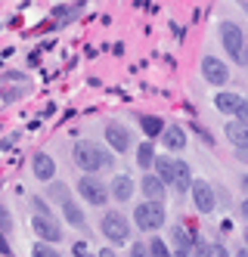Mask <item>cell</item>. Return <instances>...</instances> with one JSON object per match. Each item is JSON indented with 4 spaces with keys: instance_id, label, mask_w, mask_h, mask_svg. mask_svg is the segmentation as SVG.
<instances>
[{
    "instance_id": "e0dca14e",
    "label": "cell",
    "mask_w": 248,
    "mask_h": 257,
    "mask_svg": "<svg viewBox=\"0 0 248 257\" xmlns=\"http://www.w3.org/2000/svg\"><path fill=\"white\" fill-rule=\"evenodd\" d=\"M140 127H143V134H146L149 140H155V137L164 134V124H161V118H155V115H140Z\"/></svg>"
},
{
    "instance_id": "4fadbf2b",
    "label": "cell",
    "mask_w": 248,
    "mask_h": 257,
    "mask_svg": "<svg viewBox=\"0 0 248 257\" xmlns=\"http://www.w3.org/2000/svg\"><path fill=\"white\" fill-rule=\"evenodd\" d=\"M239 105H242V96L239 93H230V90H220V93L214 96V108H217V112H223V115H236Z\"/></svg>"
},
{
    "instance_id": "4316f807",
    "label": "cell",
    "mask_w": 248,
    "mask_h": 257,
    "mask_svg": "<svg viewBox=\"0 0 248 257\" xmlns=\"http://www.w3.org/2000/svg\"><path fill=\"white\" fill-rule=\"evenodd\" d=\"M130 257H152V254H149V245H140V242H137V245L130 248Z\"/></svg>"
},
{
    "instance_id": "7c38bea8",
    "label": "cell",
    "mask_w": 248,
    "mask_h": 257,
    "mask_svg": "<svg viewBox=\"0 0 248 257\" xmlns=\"http://www.w3.org/2000/svg\"><path fill=\"white\" fill-rule=\"evenodd\" d=\"M140 189H143V195H146L149 201H164V183H161L158 174L143 177V180H140Z\"/></svg>"
},
{
    "instance_id": "d4e9b609",
    "label": "cell",
    "mask_w": 248,
    "mask_h": 257,
    "mask_svg": "<svg viewBox=\"0 0 248 257\" xmlns=\"http://www.w3.org/2000/svg\"><path fill=\"white\" fill-rule=\"evenodd\" d=\"M71 254H74V257H100V254H90V248H87V242H74V248H71Z\"/></svg>"
},
{
    "instance_id": "f546056e",
    "label": "cell",
    "mask_w": 248,
    "mask_h": 257,
    "mask_svg": "<svg viewBox=\"0 0 248 257\" xmlns=\"http://www.w3.org/2000/svg\"><path fill=\"white\" fill-rule=\"evenodd\" d=\"M16 140H19V137H16V134H13V137H7V140H4V143H0V146H4V149H13V146H16Z\"/></svg>"
},
{
    "instance_id": "74e56055",
    "label": "cell",
    "mask_w": 248,
    "mask_h": 257,
    "mask_svg": "<svg viewBox=\"0 0 248 257\" xmlns=\"http://www.w3.org/2000/svg\"><path fill=\"white\" fill-rule=\"evenodd\" d=\"M245 248H248V229H245Z\"/></svg>"
},
{
    "instance_id": "9c48e42d",
    "label": "cell",
    "mask_w": 248,
    "mask_h": 257,
    "mask_svg": "<svg viewBox=\"0 0 248 257\" xmlns=\"http://www.w3.org/2000/svg\"><path fill=\"white\" fill-rule=\"evenodd\" d=\"M193 201H196V208L202 211V214H211L214 211V189H211V183L208 180H196L193 183Z\"/></svg>"
},
{
    "instance_id": "484cf974",
    "label": "cell",
    "mask_w": 248,
    "mask_h": 257,
    "mask_svg": "<svg viewBox=\"0 0 248 257\" xmlns=\"http://www.w3.org/2000/svg\"><path fill=\"white\" fill-rule=\"evenodd\" d=\"M0 229H4V232L13 229V217L7 214V208H0Z\"/></svg>"
},
{
    "instance_id": "9a60e30c",
    "label": "cell",
    "mask_w": 248,
    "mask_h": 257,
    "mask_svg": "<svg viewBox=\"0 0 248 257\" xmlns=\"http://www.w3.org/2000/svg\"><path fill=\"white\" fill-rule=\"evenodd\" d=\"M109 192H112V198H115V201H127V198L133 195V180H130L127 174H118L115 180H112Z\"/></svg>"
},
{
    "instance_id": "e575fe53",
    "label": "cell",
    "mask_w": 248,
    "mask_h": 257,
    "mask_svg": "<svg viewBox=\"0 0 248 257\" xmlns=\"http://www.w3.org/2000/svg\"><path fill=\"white\" fill-rule=\"evenodd\" d=\"M242 217H245V220H248V198H245V201H242Z\"/></svg>"
},
{
    "instance_id": "836d02e7",
    "label": "cell",
    "mask_w": 248,
    "mask_h": 257,
    "mask_svg": "<svg viewBox=\"0 0 248 257\" xmlns=\"http://www.w3.org/2000/svg\"><path fill=\"white\" fill-rule=\"evenodd\" d=\"M242 62H248V38H245V50H242Z\"/></svg>"
},
{
    "instance_id": "7402d4cb",
    "label": "cell",
    "mask_w": 248,
    "mask_h": 257,
    "mask_svg": "<svg viewBox=\"0 0 248 257\" xmlns=\"http://www.w3.org/2000/svg\"><path fill=\"white\" fill-rule=\"evenodd\" d=\"M149 254L152 257H171V251H168V245L161 242V238H152L149 242Z\"/></svg>"
},
{
    "instance_id": "30bf717a",
    "label": "cell",
    "mask_w": 248,
    "mask_h": 257,
    "mask_svg": "<svg viewBox=\"0 0 248 257\" xmlns=\"http://www.w3.org/2000/svg\"><path fill=\"white\" fill-rule=\"evenodd\" d=\"M31 171H34L37 183H50V180L56 177V161H53L47 152H37L34 161H31Z\"/></svg>"
},
{
    "instance_id": "8fae6325",
    "label": "cell",
    "mask_w": 248,
    "mask_h": 257,
    "mask_svg": "<svg viewBox=\"0 0 248 257\" xmlns=\"http://www.w3.org/2000/svg\"><path fill=\"white\" fill-rule=\"evenodd\" d=\"M161 143H164V149L180 152V149H186V131H183V127H177V124H168L164 134H161Z\"/></svg>"
},
{
    "instance_id": "3957f363",
    "label": "cell",
    "mask_w": 248,
    "mask_h": 257,
    "mask_svg": "<svg viewBox=\"0 0 248 257\" xmlns=\"http://www.w3.org/2000/svg\"><path fill=\"white\" fill-rule=\"evenodd\" d=\"M78 192H81V198L87 201V205H93V208H103L106 201H109V186L103 180H97L93 174H84L81 180H78Z\"/></svg>"
},
{
    "instance_id": "83f0119b",
    "label": "cell",
    "mask_w": 248,
    "mask_h": 257,
    "mask_svg": "<svg viewBox=\"0 0 248 257\" xmlns=\"http://www.w3.org/2000/svg\"><path fill=\"white\" fill-rule=\"evenodd\" d=\"M236 118L248 124V99H242V105H239V112H236Z\"/></svg>"
},
{
    "instance_id": "52a82bcc",
    "label": "cell",
    "mask_w": 248,
    "mask_h": 257,
    "mask_svg": "<svg viewBox=\"0 0 248 257\" xmlns=\"http://www.w3.org/2000/svg\"><path fill=\"white\" fill-rule=\"evenodd\" d=\"M202 78H205L208 84L220 87V84L230 81V68H226L220 59H214V56H205V59H202Z\"/></svg>"
},
{
    "instance_id": "8992f818",
    "label": "cell",
    "mask_w": 248,
    "mask_h": 257,
    "mask_svg": "<svg viewBox=\"0 0 248 257\" xmlns=\"http://www.w3.org/2000/svg\"><path fill=\"white\" fill-rule=\"evenodd\" d=\"M220 41H223V50L230 53V59H239V62H242L245 31H242L236 22H220Z\"/></svg>"
},
{
    "instance_id": "603a6c76",
    "label": "cell",
    "mask_w": 248,
    "mask_h": 257,
    "mask_svg": "<svg viewBox=\"0 0 248 257\" xmlns=\"http://www.w3.org/2000/svg\"><path fill=\"white\" fill-rule=\"evenodd\" d=\"M31 257H59V254H56L47 242H37V245L31 248Z\"/></svg>"
},
{
    "instance_id": "d6a6232c",
    "label": "cell",
    "mask_w": 248,
    "mask_h": 257,
    "mask_svg": "<svg viewBox=\"0 0 248 257\" xmlns=\"http://www.w3.org/2000/svg\"><path fill=\"white\" fill-rule=\"evenodd\" d=\"M100 257H118V254L112 251V248H106V251H100Z\"/></svg>"
},
{
    "instance_id": "d6986e66",
    "label": "cell",
    "mask_w": 248,
    "mask_h": 257,
    "mask_svg": "<svg viewBox=\"0 0 248 257\" xmlns=\"http://www.w3.org/2000/svg\"><path fill=\"white\" fill-rule=\"evenodd\" d=\"M155 174L161 177V183H174V161L164 158V155H158L155 158Z\"/></svg>"
},
{
    "instance_id": "cb8c5ba5",
    "label": "cell",
    "mask_w": 248,
    "mask_h": 257,
    "mask_svg": "<svg viewBox=\"0 0 248 257\" xmlns=\"http://www.w3.org/2000/svg\"><path fill=\"white\" fill-rule=\"evenodd\" d=\"M193 257H214V245H208V242H196Z\"/></svg>"
},
{
    "instance_id": "4dcf8cb0",
    "label": "cell",
    "mask_w": 248,
    "mask_h": 257,
    "mask_svg": "<svg viewBox=\"0 0 248 257\" xmlns=\"http://www.w3.org/2000/svg\"><path fill=\"white\" fill-rule=\"evenodd\" d=\"M214 257H230V254H226V248H223V245H214Z\"/></svg>"
},
{
    "instance_id": "2e32d148",
    "label": "cell",
    "mask_w": 248,
    "mask_h": 257,
    "mask_svg": "<svg viewBox=\"0 0 248 257\" xmlns=\"http://www.w3.org/2000/svg\"><path fill=\"white\" fill-rule=\"evenodd\" d=\"M62 217L68 220L71 226H78V229H81V226L87 223V217H84V211H81L78 205H74V201H71L68 195H62Z\"/></svg>"
},
{
    "instance_id": "6da1fadb",
    "label": "cell",
    "mask_w": 248,
    "mask_h": 257,
    "mask_svg": "<svg viewBox=\"0 0 248 257\" xmlns=\"http://www.w3.org/2000/svg\"><path fill=\"white\" fill-rule=\"evenodd\" d=\"M71 158H74V164H78L84 174H100V171L112 168V152L103 149V146L93 143V140H78L74 143Z\"/></svg>"
},
{
    "instance_id": "7a4b0ae2",
    "label": "cell",
    "mask_w": 248,
    "mask_h": 257,
    "mask_svg": "<svg viewBox=\"0 0 248 257\" xmlns=\"http://www.w3.org/2000/svg\"><path fill=\"white\" fill-rule=\"evenodd\" d=\"M133 220H137V226L143 232H152V229H161L164 223V208L161 201H143V205L133 208Z\"/></svg>"
},
{
    "instance_id": "5b68a950",
    "label": "cell",
    "mask_w": 248,
    "mask_h": 257,
    "mask_svg": "<svg viewBox=\"0 0 248 257\" xmlns=\"http://www.w3.org/2000/svg\"><path fill=\"white\" fill-rule=\"evenodd\" d=\"M31 226H34V232H37V238H41V242H47V245L62 242V226H59V220H56L53 214H41V211H34Z\"/></svg>"
},
{
    "instance_id": "ffe728a7",
    "label": "cell",
    "mask_w": 248,
    "mask_h": 257,
    "mask_svg": "<svg viewBox=\"0 0 248 257\" xmlns=\"http://www.w3.org/2000/svg\"><path fill=\"white\" fill-rule=\"evenodd\" d=\"M174 183L180 192H186V186H193V177H189V168L183 161H174Z\"/></svg>"
},
{
    "instance_id": "5bb4252c",
    "label": "cell",
    "mask_w": 248,
    "mask_h": 257,
    "mask_svg": "<svg viewBox=\"0 0 248 257\" xmlns=\"http://www.w3.org/2000/svg\"><path fill=\"white\" fill-rule=\"evenodd\" d=\"M226 140H230L236 149H248V124L245 121H230L226 124Z\"/></svg>"
},
{
    "instance_id": "d590c367",
    "label": "cell",
    "mask_w": 248,
    "mask_h": 257,
    "mask_svg": "<svg viewBox=\"0 0 248 257\" xmlns=\"http://www.w3.org/2000/svg\"><path fill=\"white\" fill-rule=\"evenodd\" d=\"M239 186H242V189L248 192V177H242V180H239Z\"/></svg>"
},
{
    "instance_id": "ba28073f",
    "label": "cell",
    "mask_w": 248,
    "mask_h": 257,
    "mask_svg": "<svg viewBox=\"0 0 248 257\" xmlns=\"http://www.w3.org/2000/svg\"><path fill=\"white\" fill-rule=\"evenodd\" d=\"M106 140L112 146V152H127L130 149V131H127L124 124H118V121H109L106 124Z\"/></svg>"
},
{
    "instance_id": "277c9868",
    "label": "cell",
    "mask_w": 248,
    "mask_h": 257,
    "mask_svg": "<svg viewBox=\"0 0 248 257\" xmlns=\"http://www.w3.org/2000/svg\"><path fill=\"white\" fill-rule=\"evenodd\" d=\"M100 229H103V235L109 238L112 245H124L127 238H130V226H127V220H124L118 211H109V214H103V223H100Z\"/></svg>"
},
{
    "instance_id": "1f68e13d",
    "label": "cell",
    "mask_w": 248,
    "mask_h": 257,
    "mask_svg": "<svg viewBox=\"0 0 248 257\" xmlns=\"http://www.w3.org/2000/svg\"><path fill=\"white\" fill-rule=\"evenodd\" d=\"M236 155H239V161H248V149H236Z\"/></svg>"
},
{
    "instance_id": "ac0fdd59",
    "label": "cell",
    "mask_w": 248,
    "mask_h": 257,
    "mask_svg": "<svg viewBox=\"0 0 248 257\" xmlns=\"http://www.w3.org/2000/svg\"><path fill=\"white\" fill-rule=\"evenodd\" d=\"M171 238H174V245H177V251H189V248L196 245V238L189 235V232H186L183 226H174V229H171Z\"/></svg>"
},
{
    "instance_id": "44dd1931",
    "label": "cell",
    "mask_w": 248,
    "mask_h": 257,
    "mask_svg": "<svg viewBox=\"0 0 248 257\" xmlns=\"http://www.w3.org/2000/svg\"><path fill=\"white\" fill-rule=\"evenodd\" d=\"M137 164H140V168L155 164V149H152V143H140L137 146Z\"/></svg>"
},
{
    "instance_id": "8d00e7d4",
    "label": "cell",
    "mask_w": 248,
    "mask_h": 257,
    "mask_svg": "<svg viewBox=\"0 0 248 257\" xmlns=\"http://www.w3.org/2000/svg\"><path fill=\"white\" fill-rule=\"evenodd\" d=\"M236 257H248V248H242V251H236Z\"/></svg>"
},
{
    "instance_id": "f1b7e54d",
    "label": "cell",
    "mask_w": 248,
    "mask_h": 257,
    "mask_svg": "<svg viewBox=\"0 0 248 257\" xmlns=\"http://www.w3.org/2000/svg\"><path fill=\"white\" fill-rule=\"evenodd\" d=\"M0 254H10V242L4 238V229H0Z\"/></svg>"
}]
</instances>
